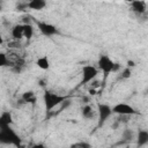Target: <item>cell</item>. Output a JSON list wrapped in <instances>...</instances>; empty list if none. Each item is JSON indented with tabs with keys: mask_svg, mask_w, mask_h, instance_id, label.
<instances>
[{
	"mask_svg": "<svg viewBox=\"0 0 148 148\" xmlns=\"http://www.w3.org/2000/svg\"><path fill=\"white\" fill-rule=\"evenodd\" d=\"M126 67H130V68H133V67H135V62L133 61V60H127V62H126Z\"/></svg>",
	"mask_w": 148,
	"mask_h": 148,
	"instance_id": "484cf974",
	"label": "cell"
},
{
	"mask_svg": "<svg viewBox=\"0 0 148 148\" xmlns=\"http://www.w3.org/2000/svg\"><path fill=\"white\" fill-rule=\"evenodd\" d=\"M72 147H81V148H90V143L88 142H77V143H73Z\"/></svg>",
	"mask_w": 148,
	"mask_h": 148,
	"instance_id": "7402d4cb",
	"label": "cell"
},
{
	"mask_svg": "<svg viewBox=\"0 0 148 148\" xmlns=\"http://www.w3.org/2000/svg\"><path fill=\"white\" fill-rule=\"evenodd\" d=\"M98 68L94 65H86L82 67L81 69V83L82 84H87L91 81H94L96 79V76L98 75Z\"/></svg>",
	"mask_w": 148,
	"mask_h": 148,
	"instance_id": "5b68a950",
	"label": "cell"
},
{
	"mask_svg": "<svg viewBox=\"0 0 148 148\" xmlns=\"http://www.w3.org/2000/svg\"><path fill=\"white\" fill-rule=\"evenodd\" d=\"M81 116L83 119L91 120L97 117V111H95V109L89 103H87V104H83L81 108Z\"/></svg>",
	"mask_w": 148,
	"mask_h": 148,
	"instance_id": "9c48e42d",
	"label": "cell"
},
{
	"mask_svg": "<svg viewBox=\"0 0 148 148\" xmlns=\"http://www.w3.org/2000/svg\"><path fill=\"white\" fill-rule=\"evenodd\" d=\"M134 0H126V2H128V3H131V2H133Z\"/></svg>",
	"mask_w": 148,
	"mask_h": 148,
	"instance_id": "83f0119b",
	"label": "cell"
},
{
	"mask_svg": "<svg viewBox=\"0 0 148 148\" xmlns=\"http://www.w3.org/2000/svg\"><path fill=\"white\" fill-rule=\"evenodd\" d=\"M10 66V60L7 53L0 52V68L2 67H9Z\"/></svg>",
	"mask_w": 148,
	"mask_h": 148,
	"instance_id": "ac0fdd59",
	"label": "cell"
},
{
	"mask_svg": "<svg viewBox=\"0 0 148 148\" xmlns=\"http://www.w3.org/2000/svg\"><path fill=\"white\" fill-rule=\"evenodd\" d=\"M13 114L9 111H3L0 114V128L13 125Z\"/></svg>",
	"mask_w": 148,
	"mask_h": 148,
	"instance_id": "30bf717a",
	"label": "cell"
},
{
	"mask_svg": "<svg viewBox=\"0 0 148 148\" xmlns=\"http://www.w3.org/2000/svg\"><path fill=\"white\" fill-rule=\"evenodd\" d=\"M132 12L136 16H143L147 13V3L145 0H134L133 2L130 3Z\"/></svg>",
	"mask_w": 148,
	"mask_h": 148,
	"instance_id": "ba28073f",
	"label": "cell"
},
{
	"mask_svg": "<svg viewBox=\"0 0 148 148\" xmlns=\"http://www.w3.org/2000/svg\"><path fill=\"white\" fill-rule=\"evenodd\" d=\"M35 24L37 27V29L39 30V32L43 35V36H46V37H53V36H57L60 34L59 29L52 24V23H49V22H44V21H35Z\"/></svg>",
	"mask_w": 148,
	"mask_h": 148,
	"instance_id": "277c9868",
	"label": "cell"
},
{
	"mask_svg": "<svg viewBox=\"0 0 148 148\" xmlns=\"http://www.w3.org/2000/svg\"><path fill=\"white\" fill-rule=\"evenodd\" d=\"M97 118H98V126H103L105 121L112 114V108L106 103H98L97 104Z\"/></svg>",
	"mask_w": 148,
	"mask_h": 148,
	"instance_id": "8992f818",
	"label": "cell"
},
{
	"mask_svg": "<svg viewBox=\"0 0 148 148\" xmlns=\"http://www.w3.org/2000/svg\"><path fill=\"white\" fill-rule=\"evenodd\" d=\"M0 143L18 147L21 146V138L13 130L12 126H6V127L0 128Z\"/></svg>",
	"mask_w": 148,
	"mask_h": 148,
	"instance_id": "6da1fadb",
	"label": "cell"
},
{
	"mask_svg": "<svg viewBox=\"0 0 148 148\" xmlns=\"http://www.w3.org/2000/svg\"><path fill=\"white\" fill-rule=\"evenodd\" d=\"M148 143V131L147 130H139L136 133V145L139 147L146 146Z\"/></svg>",
	"mask_w": 148,
	"mask_h": 148,
	"instance_id": "7c38bea8",
	"label": "cell"
},
{
	"mask_svg": "<svg viewBox=\"0 0 148 148\" xmlns=\"http://www.w3.org/2000/svg\"><path fill=\"white\" fill-rule=\"evenodd\" d=\"M5 43V40H3V37H2V34H1V31H0V46L2 45Z\"/></svg>",
	"mask_w": 148,
	"mask_h": 148,
	"instance_id": "4316f807",
	"label": "cell"
},
{
	"mask_svg": "<svg viewBox=\"0 0 148 148\" xmlns=\"http://www.w3.org/2000/svg\"><path fill=\"white\" fill-rule=\"evenodd\" d=\"M112 108V113H116V114H127V116H135L138 114L139 112L130 104L127 103H117L114 104Z\"/></svg>",
	"mask_w": 148,
	"mask_h": 148,
	"instance_id": "52a82bcc",
	"label": "cell"
},
{
	"mask_svg": "<svg viewBox=\"0 0 148 148\" xmlns=\"http://www.w3.org/2000/svg\"><path fill=\"white\" fill-rule=\"evenodd\" d=\"M32 16L30 15H23L22 16V23L23 24H32Z\"/></svg>",
	"mask_w": 148,
	"mask_h": 148,
	"instance_id": "44dd1931",
	"label": "cell"
},
{
	"mask_svg": "<svg viewBox=\"0 0 148 148\" xmlns=\"http://www.w3.org/2000/svg\"><path fill=\"white\" fill-rule=\"evenodd\" d=\"M10 35L13 39H16V40H21L22 38H24L23 37V24L18 23V24L13 25V28L10 29Z\"/></svg>",
	"mask_w": 148,
	"mask_h": 148,
	"instance_id": "4fadbf2b",
	"label": "cell"
},
{
	"mask_svg": "<svg viewBox=\"0 0 148 148\" xmlns=\"http://www.w3.org/2000/svg\"><path fill=\"white\" fill-rule=\"evenodd\" d=\"M2 2H3V0H0V5H2Z\"/></svg>",
	"mask_w": 148,
	"mask_h": 148,
	"instance_id": "f546056e",
	"label": "cell"
},
{
	"mask_svg": "<svg viewBox=\"0 0 148 148\" xmlns=\"http://www.w3.org/2000/svg\"><path fill=\"white\" fill-rule=\"evenodd\" d=\"M121 139L125 141V142H131L135 139V133L133 130L131 128H125L121 133Z\"/></svg>",
	"mask_w": 148,
	"mask_h": 148,
	"instance_id": "2e32d148",
	"label": "cell"
},
{
	"mask_svg": "<svg viewBox=\"0 0 148 148\" xmlns=\"http://www.w3.org/2000/svg\"><path fill=\"white\" fill-rule=\"evenodd\" d=\"M132 76V68L125 67L118 75V80H128Z\"/></svg>",
	"mask_w": 148,
	"mask_h": 148,
	"instance_id": "d6986e66",
	"label": "cell"
},
{
	"mask_svg": "<svg viewBox=\"0 0 148 148\" xmlns=\"http://www.w3.org/2000/svg\"><path fill=\"white\" fill-rule=\"evenodd\" d=\"M28 7H27V1H24V2H18L17 5H16V9L17 10H24V9H27Z\"/></svg>",
	"mask_w": 148,
	"mask_h": 148,
	"instance_id": "603a6c76",
	"label": "cell"
},
{
	"mask_svg": "<svg viewBox=\"0 0 148 148\" xmlns=\"http://www.w3.org/2000/svg\"><path fill=\"white\" fill-rule=\"evenodd\" d=\"M59 105H60V111H64V110L68 109V108L72 105V99L66 97V98H65V99H64Z\"/></svg>",
	"mask_w": 148,
	"mask_h": 148,
	"instance_id": "ffe728a7",
	"label": "cell"
},
{
	"mask_svg": "<svg viewBox=\"0 0 148 148\" xmlns=\"http://www.w3.org/2000/svg\"><path fill=\"white\" fill-rule=\"evenodd\" d=\"M65 98H66V96L59 95V94L50 91V90H45L44 95H43V101H44V105H45L46 111L50 112L52 109L58 106Z\"/></svg>",
	"mask_w": 148,
	"mask_h": 148,
	"instance_id": "3957f363",
	"label": "cell"
},
{
	"mask_svg": "<svg viewBox=\"0 0 148 148\" xmlns=\"http://www.w3.org/2000/svg\"><path fill=\"white\" fill-rule=\"evenodd\" d=\"M32 36H34V25L32 24H23V37L27 39H30V38H32Z\"/></svg>",
	"mask_w": 148,
	"mask_h": 148,
	"instance_id": "e0dca14e",
	"label": "cell"
},
{
	"mask_svg": "<svg viewBox=\"0 0 148 148\" xmlns=\"http://www.w3.org/2000/svg\"><path fill=\"white\" fill-rule=\"evenodd\" d=\"M36 65L40 68V69H43V71H47L49 68H50V59L46 57V56H42V57H39V58H37V60H36Z\"/></svg>",
	"mask_w": 148,
	"mask_h": 148,
	"instance_id": "9a60e30c",
	"label": "cell"
},
{
	"mask_svg": "<svg viewBox=\"0 0 148 148\" xmlns=\"http://www.w3.org/2000/svg\"><path fill=\"white\" fill-rule=\"evenodd\" d=\"M81 102H82V104H87V103L90 102V97L89 96H82L81 97Z\"/></svg>",
	"mask_w": 148,
	"mask_h": 148,
	"instance_id": "cb8c5ba5",
	"label": "cell"
},
{
	"mask_svg": "<svg viewBox=\"0 0 148 148\" xmlns=\"http://www.w3.org/2000/svg\"><path fill=\"white\" fill-rule=\"evenodd\" d=\"M120 125H121V124H120L118 120H114V121H113V124L111 125V127H112L113 130H117L118 127H120Z\"/></svg>",
	"mask_w": 148,
	"mask_h": 148,
	"instance_id": "d4e9b609",
	"label": "cell"
},
{
	"mask_svg": "<svg viewBox=\"0 0 148 148\" xmlns=\"http://www.w3.org/2000/svg\"><path fill=\"white\" fill-rule=\"evenodd\" d=\"M27 7L32 10H42L46 7L45 0H27Z\"/></svg>",
	"mask_w": 148,
	"mask_h": 148,
	"instance_id": "8fae6325",
	"label": "cell"
},
{
	"mask_svg": "<svg viewBox=\"0 0 148 148\" xmlns=\"http://www.w3.org/2000/svg\"><path fill=\"white\" fill-rule=\"evenodd\" d=\"M21 98H22V101H23V103L25 105L27 104H35L36 103V99H37L36 94H35L34 90H27V91H24L21 95Z\"/></svg>",
	"mask_w": 148,
	"mask_h": 148,
	"instance_id": "5bb4252c",
	"label": "cell"
},
{
	"mask_svg": "<svg viewBox=\"0 0 148 148\" xmlns=\"http://www.w3.org/2000/svg\"><path fill=\"white\" fill-rule=\"evenodd\" d=\"M98 71H102L105 75L113 73V72H118V69L120 68V65L114 62L109 56L106 54H101L97 59V66Z\"/></svg>",
	"mask_w": 148,
	"mask_h": 148,
	"instance_id": "7a4b0ae2",
	"label": "cell"
},
{
	"mask_svg": "<svg viewBox=\"0 0 148 148\" xmlns=\"http://www.w3.org/2000/svg\"><path fill=\"white\" fill-rule=\"evenodd\" d=\"M2 10V5H0V12Z\"/></svg>",
	"mask_w": 148,
	"mask_h": 148,
	"instance_id": "f1b7e54d",
	"label": "cell"
}]
</instances>
